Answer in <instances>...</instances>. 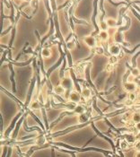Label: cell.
Wrapping results in <instances>:
<instances>
[{"mask_svg":"<svg viewBox=\"0 0 140 157\" xmlns=\"http://www.w3.org/2000/svg\"><path fill=\"white\" fill-rule=\"evenodd\" d=\"M123 89L127 93H134L137 90V85L134 82H127L123 85Z\"/></svg>","mask_w":140,"mask_h":157,"instance_id":"obj_1","label":"cell"},{"mask_svg":"<svg viewBox=\"0 0 140 157\" xmlns=\"http://www.w3.org/2000/svg\"><path fill=\"white\" fill-rule=\"evenodd\" d=\"M60 85H62L64 88H65V90H69V89H71L72 88V86H73V82H72V80H71L70 78H68V77H64L63 79L61 80V83Z\"/></svg>","mask_w":140,"mask_h":157,"instance_id":"obj_2","label":"cell"},{"mask_svg":"<svg viewBox=\"0 0 140 157\" xmlns=\"http://www.w3.org/2000/svg\"><path fill=\"white\" fill-rule=\"evenodd\" d=\"M68 98H69L70 102H79L81 100V95L78 92L73 91L69 93V97Z\"/></svg>","mask_w":140,"mask_h":157,"instance_id":"obj_3","label":"cell"},{"mask_svg":"<svg viewBox=\"0 0 140 157\" xmlns=\"http://www.w3.org/2000/svg\"><path fill=\"white\" fill-rule=\"evenodd\" d=\"M85 44H86L88 47H90V48H93V47H95V45H96V41H95V39L93 38V36H87V37H85Z\"/></svg>","mask_w":140,"mask_h":157,"instance_id":"obj_4","label":"cell"},{"mask_svg":"<svg viewBox=\"0 0 140 157\" xmlns=\"http://www.w3.org/2000/svg\"><path fill=\"white\" fill-rule=\"evenodd\" d=\"M109 51H110V53L112 56H118L120 52V48L118 45H116V44H113V45H111L109 48Z\"/></svg>","mask_w":140,"mask_h":157,"instance_id":"obj_5","label":"cell"},{"mask_svg":"<svg viewBox=\"0 0 140 157\" xmlns=\"http://www.w3.org/2000/svg\"><path fill=\"white\" fill-rule=\"evenodd\" d=\"M65 92H66V90H65V88L62 86L61 85H57V86L54 87V93H57V94L61 95V94H63Z\"/></svg>","mask_w":140,"mask_h":157,"instance_id":"obj_6","label":"cell"},{"mask_svg":"<svg viewBox=\"0 0 140 157\" xmlns=\"http://www.w3.org/2000/svg\"><path fill=\"white\" fill-rule=\"evenodd\" d=\"M89 119V117L87 114H85V113H83V114H80L79 115V118H78V120L80 123H85L87 122Z\"/></svg>","mask_w":140,"mask_h":157,"instance_id":"obj_7","label":"cell"},{"mask_svg":"<svg viewBox=\"0 0 140 157\" xmlns=\"http://www.w3.org/2000/svg\"><path fill=\"white\" fill-rule=\"evenodd\" d=\"M20 115H21V114H18V115H17V117H16V118H15V119H14V120H13V122H12V125H11V126H10V127H8V129H7V132H5V137H7V136H8V135H9V133H10V132H11V131H12V129H13V127H14V124H15V122H16V120H17V119H19V117H20Z\"/></svg>","mask_w":140,"mask_h":157,"instance_id":"obj_8","label":"cell"},{"mask_svg":"<svg viewBox=\"0 0 140 157\" xmlns=\"http://www.w3.org/2000/svg\"><path fill=\"white\" fill-rule=\"evenodd\" d=\"M74 112L76 113V114H83V113H85V108H83V106L81 105H77L75 107L74 109Z\"/></svg>","mask_w":140,"mask_h":157,"instance_id":"obj_9","label":"cell"},{"mask_svg":"<svg viewBox=\"0 0 140 157\" xmlns=\"http://www.w3.org/2000/svg\"><path fill=\"white\" fill-rule=\"evenodd\" d=\"M106 23H107L108 26L110 27V28H112V27H115L117 25V22L116 20L113 18H108L107 20H106Z\"/></svg>","mask_w":140,"mask_h":157,"instance_id":"obj_10","label":"cell"},{"mask_svg":"<svg viewBox=\"0 0 140 157\" xmlns=\"http://www.w3.org/2000/svg\"><path fill=\"white\" fill-rule=\"evenodd\" d=\"M99 37L101 38V40L102 41H107L108 40V38H109V34H108V32L106 31H100V33H99Z\"/></svg>","mask_w":140,"mask_h":157,"instance_id":"obj_11","label":"cell"},{"mask_svg":"<svg viewBox=\"0 0 140 157\" xmlns=\"http://www.w3.org/2000/svg\"><path fill=\"white\" fill-rule=\"evenodd\" d=\"M41 55H42L43 58H49V57H51V49H47V48L43 49L42 50H41Z\"/></svg>","mask_w":140,"mask_h":157,"instance_id":"obj_12","label":"cell"},{"mask_svg":"<svg viewBox=\"0 0 140 157\" xmlns=\"http://www.w3.org/2000/svg\"><path fill=\"white\" fill-rule=\"evenodd\" d=\"M132 120L134 123H139L140 122V113L138 112H135L134 114L132 115Z\"/></svg>","mask_w":140,"mask_h":157,"instance_id":"obj_13","label":"cell"},{"mask_svg":"<svg viewBox=\"0 0 140 157\" xmlns=\"http://www.w3.org/2000/svg\"><path fill=\"white\" fill-rule=\"evenodd\" d=\"M125 138H126V141L127 142V143H132L134 144L136 142V137L135 136H132V135H127L125 136Z\"/></svg>","mask_w":140,"mask_h":157,"instance_id":"obj_14","label":"cell"},{"mask_svg":"<svg viewBox=\"0 0 140 157\" xmlns=\"http://www.w3.org/2000/svg\"><path fill=\"white\" fill-rule=\"evenodd\" d=\"M114 40L117 41V42H122L123 41V36L120 32H116L114 35Z\"/></svg>","mask_w":140,"mask_h":157,"instance_id":"obj_15","label":"cell"},{"mask_svg":"<svg viewBox=\"0 0 140 157\" xmlns=\"http://www.w3.org/2000/svg\"><path fill=\"white\" fill-rule=\"evenodd\" d=\"M82 94L85 98H89L91 95V91L89 90V88H83L82 91Z\"/></svg>","mask_w":140,"mask_h":157,"instance_id":"obj_16","label":"cell"},{"mask_svg":"<svg viewBox=\"0 0 140 157\" xmlns=\"http://www.w3.org/2000/svg\"><path fill=\"white\" fill-rule=\"evenodd\" d=\"M139 74H140V71H139L138 68H133V69H132V72H131V75H132L134 77L138 76Z\"/></svg>","mask_w":140,"mask_h":157,"instance_id":"obj_17","label":"cell"},{"mask_svg":"<svg viewBox=\"0 0 140 157\" xmlns=\"http://www.w3.org/2000/svg\"><path fill=\"white\" fill-rule=\"evenodd\" d=\"M118 62V58H117L116 56H111L110 58V59H109V63L110 64H115V63H117Z\"/></svg>","mask_w":140,"mask_h":157,"instance_id":"obj_18","label":"cell"},{"mask_svg":"<svg viewBox=\"0 0 140 157\" xmlns=\"http://www.w3.org/2000/svg\"><path fill=\"white\" fill-rule=\"evenodd\" d=\"M100 27H101V29H102V31H106L108 29V24H107V23L106 22H102L101 23V24H100Z\"/></svg>","mask_w":140,"mask_h":157,"instance_id":"obj_19","label":"cell"},{"mask_svg":"<svg viewBox=\"0 0 140 157\" xmlns=\"http://www.w3.org/2000/svg\"><path fill=\"white\" fill-rule=\"evenodd\" d=\"M136 99H137V95H136L134 93H130L128 94V100H131V102H134Z\"/></svg>","mask_w":140,"mask_h":157,"instance_id":"obj_20","label":"cell"},{"mask_svg":"<svg viewBox=\"0 0 140 157\" xmlns=\"http://www.w3.org/2000/svg\"><path fill=\"white\" fill-rule=\"evenodd\" d=\"M32 109L33 110H37V109H40V103L39 102H33L32 103Z\"/></svg>","mask_w":140,"mask_h":157,"instance_id":"obj_21","label":"cell"},{"mask_svg":"<svg viewBox=\"0 0 140 157\" xmlns=\"http://www.w3.org/2000/svg\"><path fill=\"white\" fill-rule=\"evenodd\" d=\"M95 51H96V53L99 54V55H102V54H103V49H102V47H96Z\"/></svg>","mask_w":140,"mask_h":157,"instance_id":"obj_22","label":"cell"},{"mask_svg":"<svg viewBox=\"0 0 140 157\" xmlns=\"http://www.w3.org/2000/svg\"><path fill=\"white\" fill-rule=\"evenodd\" d=\"M127 144H128V143L126 141V140H124V141L121 142L120 144V147L122 148V149H126V148H127Z\"/></svg>","mask_w":140,"mask_h":157,"instance_id":"obj_23","label":"cell"},{"mask_svg":"<svg viewBox=\"0 0 140 157\" xmlns=\"http://www.w3.org/2000/svg\"><path fill=\"white\" fill-rule=\"evenodd\" d=\"M113 70V65L112 64H107V66H106V71H108V72H111V71Z\"/></svg>","mask_w":140,"mask_h":157,"instance_id":"obj_24","label":"cell"},{"mask_svg":"<svg viewBox=\"0 0 140 157\" xmlns=\"http://www.w3.org/2000/svg\"><path fill=\"white\" fill-rule=\"evenodd\" d=\"M134 78H135V77H134L133 75L130 74V75L128 76V78H127V81H128V82H133V79Z\"/></svg>","mask_w":140,"mask_h":157,"instance_id":"obj_25","label":"cell"},{"mask_svg":"<svg viewBox=\"0 0 140 157\" xmlns=\"http://www.w3.org/2000/svg\"><path fill=\"white\" fill-rule=\"evenodd\" d=\"M136 127H137V130L140 131V122H139V123H137V124H136Z\"/></svg>","mask_w":140,"mask_h":157,"instance_id":"obj_26","label":"cell"},{"mask_svg":"<svg viewBox=\"0 0 140 157\" xmlns=\"http://www.w3.org/2000/svg\"><path fill=\"white\" fill-rule=\"evenodd\" d=\"M136 148H137V150H140V142L136 144Z\"/></svg>","mask_w":140,"mask_h":157,"instance_id":"obj_27","label":"cell"},{"mask_svg":"<svg viewBox=\"0 0 140 157\" xmlns=\"http://www.w3.org/2000/svg\"><path fill=\"white\" fill-rule=\"evenodd\" d=\"M136 157H140V151H137L136 154Z\"/></svg>","mask_w":140,"mask_h":157,"instance_id":"obj_28","label":"cell"},{"mask_svg":"<svg viewBox=\"0 0 140 157\" xmlns=\"http://www.w3.org/2000/svg\"><path fill=\"white\" fill-rule=\"evenodd\" d=\"M5 153H7V148H5V150H4V154H3V157H5Z\"/></svg>","mask_w":140,"mask_h":157,"instance_id":"obj_29","label":"cell"},{"mask_svg":"<svg viewBox=\"0 0 140 157\" xmlns=\"http://www.w3.org/2000/svg\"><path fill=\"white\" fill-rule=\"evenodd\" d=\"M137 85H139V87H140V79L137 80Z\"/></svg>","mask_w":140,"mask_h":157,"instance_id":"obj_30","label":"cell"},{"mask_svg":"<svg viewBox=\"0 0 140 157\" xmlns=\"http://www.w3.org/2000/svg\"><path fill=\"white\" fill-rule=\"evenodd\" d=\"M52 157H54V151L52 150Z\"/></svg>","mask_w":140,"mask_h":157,"instance_id":"obj_31","label":"cell"},{"mask_svg":"<svg viewBox=\"0 0 140 157\" xmlns=\"http://www.w3.org/2000/svg\"><path fill=\"white\" fill-rule=\"evenodd\" d=\"M71 154H72V156H73V157H76V155H75V154H73V153H71Z\"/></svg>","mask_w":140,"mask_h":157,"instance_id":"obj_32","label":"cell"},{"mask_svg":"<svg viewBox=\"0 0 140 157\" xmlns=\"http://www.w3.org/2000/svg\"><path fill=\"white\" fill-rule=\"evenodd\" d=\"M138 137H140V133H139V134H138Z\"/></svg>","mask_w":140,"mask_h":157,"instance_id":"obj_33","label":"cell"},{"mask_svg":"<svg viewBox=\"0 0 140 157\" xmlns=\"http://www.w3.org/2000/svg\"><path fill=\"white\" fill-rule=\"evenodd\" d=\"M139 142H140V138H139Z\"/></svg>","mask_w":140,"mask_h":157,"instance_id":"obj_34","label":"cell"}]
</instances>
